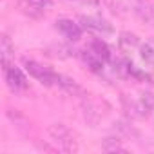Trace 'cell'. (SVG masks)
I'll return each instance as SVG.
<instances>
[{
    "label": "cell",
    "mask_w": 154,
    "mask_h": 154,
    "mask_svg": "<svg viewBox=\"0 0 154 154\" xmlns=\"http://www.w3.org/2000/svg\"><path fill=\"white\" fill-rule=\"evenodd\" d=\"M24 69H26V72L31 76V78H35L36 82H40L42 85H56V78H58V74L56 72H53L49 67H45V65H42V63H38V62H35V60H24Z\"/></svg>",
    "instance_id": "1"
},
{
    "label": "cell",
    "mask_w": 154,
    "mask_h": 154,
    "mask_svg": "<svg viewBox=\"0 0 154 154\" xmlns=\"http://www.w3.org/2000/svg\"><path fill=\"white\" fill-rule=\"evenodd\" d=\"M54 27L69 42H78L82 38V33H84V27L78 22L71 20V18H60V20H56V26Z\"/></svg>",
    "instance_id": "2"
},
{
    "label": "cell",
    "mask_w": 154,
    "mask_h": 154,
    "mask_svg": "<svg viewBox=\"0 0 154 154\" xmlns=\"http://www.w3.org/2000/svg\"><path fill=\"white\" fill-rule=\"evenodd\" d=\"M4 72H6V82H8L11 91H24V89H27L29 80H27L26 72L20 67L9 65L8 69H4Z\"/></svg>",
    "instance_id": "3"
},
{
    "label": "cell",
    "mask_w": 154,
    "mask_h": 154,
    "mask_svg": "<svg viewBox=\"0 0 154 154\" xmlns=\"http://www.w3.org/2000/svg\"><path fill=\"white\" fill-rule=\"evenodd\" d=\"M80 26L84 29H89V31H94V33H100V35H107V33H112V26L102 18V17H93V15H82L80 17Z\"/></svg>",
    "instance_id": "4"
},
{
    "label": "cell",
    "mask_w": 154,
    "mask_h": 154,
    "mask_svg": "<svg viewBox=\"0 0 154 154\" xmlns=\"http://www.w3.org/2000/svg\"><path fill=\"white\" fill-rule=\"evenodd\" d=\"M49 132H51V136L54 138V141L62 145L63 150H76V145H74L72 134H71V131H69L67 127H63L62 123H58V125L49 127Z\"/></svg>",
    "instance_id": "5"
},
{
    "label": "cell",
    "mask_w": 154,
    "mask_h": 154,
    "mask_svg": "<svg viewBox=\"0 0 154 154\" xmlns=\"http://www.w3.org/2000/svg\"><path fill=\"white\" fill-rule=\"evenodd\" d=\"M80 56H82L84 63H85L93 72H102V71H103V60H102L96 53H93L91 49L82 51V53H80Z\"/></svg>",
    "instance_id": "6"
},
{
    "label": "cell",
    "mask_w": 154,
    "mask_h": 154,
    "mask_svg": "<svg viewBox=\"0 0 154 154\" xmlns=\"http://www.w3.org/2000/svg\"><path fill=\"white\" fill-rule=\"evenodd\" d=\"M93 53H96L103 62H112L114 60V56H112V51H111V47L102 40V38H94L93 42H91V47H89Z\"/></svg>",
    "instance_id": "7"
},
{
    "label": "cell",
    "mask_w": 154,
    "mask_h": 154,
    "mask_svg": "<svg viewBox=\"0 0 154 154\" xmlns=\"http://www.w3.org/2000/svg\"><path fill=\"white\" fill-rule=\"evenodd\" d=\"M45 4L47 2H40V0H22V2H20V6L31 17H42L44 15V9H45Z\"/></svg>",
    "instance_id": "8"
},
{
    "label": "cell",
    "mask_w": 154,
    "mask_h": 154,
    "mask_svg": "<svg viewBox=\"0 0 154 154\" xmlns=\"http://www.w3.org/2000/svg\"><path fill=\"white\" fill-rule=\"evenodd\" d=\"M13 51H15V47L9 42V38L6 35H2V40H0V54H2V67L4 69L9 67V58H11Z\"/></svg>",
    "instance_id": "9"
},
{
    "label": "cell",
    "mask_w": 154,
    "mask_h": 154,
    "mask_svg": "<svg viewBox=\"0 0 154 154\" xmlns=\"http://www.w3.org/2000/svg\"><path fill=\"white\" fill-rule=\"evenodd\" d=\"M138 13L143 20L154 24V2L152 0H138Z\"/></svg>",
    "instance_id": "10"
},
{
    "label": "cell",
    "mask_w": 154,
    "mask_h": 154,
    "mask_svg": "<svg viewBox=\"0 0 154 154\" xmlns=\"http://www.w3.org/2000/svg\"><path fill=\"white\" fill-rule=\"evenodd\" d=\"M56 85L58 87H62L63 91H67L69 94H78L82 89H80V85L76 84L72 78H67V76H63V74H58V78H56Z\"/></svg>",
    "instance_id": "11"
},
{
    "label": "cell",
    "mask_w": 154,
    "mask_h": 154,
    "mask_svg": "<svg viewBox=\"0 0 154 154\" xmlns=\"http://www.w3.org/2000/svg\"><path fill=\"white\" fill-rule=\"evenodd\" d=\"M118 44H120V47H122L123 51H131V49H134V47H138V45H140V40H138V36H136V35L123 31V33H120Z\"/></svg>",
    "instance_id": "12"
},
{
    "label": "cell",
    "mask_w": 154,
    "mask_h": 154,
    "mask_svg": "<svg viewBox=\"0 0 154 154\" xmlns=\"http://www.w3.org/2000/svg\"><path fill=\"white\" fill-rule=\"evenodd\" d=\"M140 56L147 65L154 67V40H147L140 45Z\"/></svg>",
    "instance_id": "13"
},
{
    "label": "cell",
    "mask_w": 154,
    "mask_h": 154,
    "mask_svg": "<svg viewBox=\"0 0 154 154\" xmlns=\"http://www.w3.org/2000/svg\"><path fill=\"white\" fill-rule=\"evenodd\" d=\"M40 2H49V0H40Z\"/></svg>",
    "instance_id": "14"
}]
</instances>
